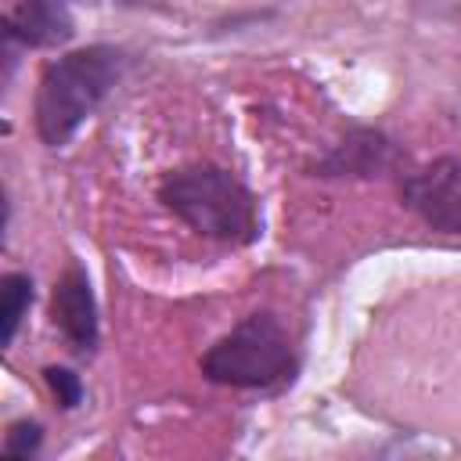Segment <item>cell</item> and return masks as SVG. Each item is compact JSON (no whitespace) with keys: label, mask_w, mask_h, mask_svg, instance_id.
<instances>
[{"label":"cell","mask_w":461,"mask_h":461,"mask_svg":"<svg viewBox=\"0 0 461 461\" xmlns=\"http://www.w3.org/2000/svg\"><path fill=\"white\" fill-rule=\"evenodd\" d=\"M400 202L425 227L461 238V158L443 155L400 173Z\"/></svg>","instance_id":"4"},{"label":"cell","mask_w":461,"mask_h":461,"mask_svg":"<svg viewBox=\"0 0 461 461\" xmlns=\"http://www.w3.org/2000/svg\"><path fill=\"white\" fill-rule=\"evenodd\" d=\"M158 202L194 234L220 245H252L263 230L252 187L216 162H191L158 180Z\"/></svg>","instance_id":"2"},{"label":"cell","mask_w":461,"mask_h":461,"mask_svg":"<svg viewBox=\"0 0 461 461\" xmlns=\"http://www.w3.org/2000/svg\"><path fill=\"white\" fill-rule=\"evenodd\" d=\"M36 299V288H32V277L25 270H11L0 277V346L7 349L29 313Z\"/></svg>","instance_id":"8"},{"label":"cell","mask_w":461,"mask_h":461,"mask_svg":"<svg viewBox=\"0 0 461 461\" xmlns=\"http://www.w3.org/2000/svg\"><path fill=\"white\" fill-rule=\"evenodd\" d=\"M50 324L61 331L65 346L76 357H90L101 342V321H97V295L90 288L86 270L72 259L54 288H50Z\"/></svg>","instance_id":"7"},{"label":"cell","mask_w":461,"mask_h":461,"mask_svg":"<svg viewBox=\"0 0 461 461\" xmlns=\"http://www.w3.org/2000/svg\"><path fill=\"white\" fill-rule=\"evenodd\" d=\"M407 166V151L385 137L375 126H349L346 137L339 144H331L317 162L306 166L310 176H385V173H400Z\"/></svg>","instance_id":"5"},{"label":"cell","mask_w":461,"mask_h":461,"mask_svg":"<svg viewBox=\"0 0 461 461\" xmlns=\"http://www.w3.org/2000/svg\"><path fill=\"white\" fill-rule=\"evenodd\" d=\"M126 54L112 43H90L50 58L32 97V126L43 148H65L79 126L108 101L122 79Z\"/></svg>","instance_id":"1"},{"label":"cell","mask_w":461,"mask_h":461,"mask_svg":"<svg viewBox=\"0 0 461 461\" xmlns=\"http://www.w3.org/2000/svg\"><path fill=\"white\" fill-rule=\"evenodd\" d=\"M43 447V425L36 418H18L4 432V457H36Z\"/></svg>","instance_id":"10"},{"label":"cell","mask_w":461,"mask_h":461,"mask_svg":"<svg viewBox=\"0 0 461 461\" xmlns=\"http://www.w3.org/2000/svg\"><path fill=\"white\" fill-rule=\"evenodd\" d=\"M72 32H76V22H72V11L65 0H11L0 14L7 72H11L18 50L61 47L72 40Z\"/></svg>","instance_id":"6"},{"label":"cell","mask_w":461,"mask_h":461,"mask_svg":"<svg viewBox=\"0 0 461 461\" xmlns=\"http://www.w3.org/2000/svg\"><path fill=\"white\" fill-rule=\"evenodd\" d=\"M43 382H47V389H50V396L58 400V407H61V411H76V407L83 403V396H86L83 378H79L72 367L47 364V367H43Z\"/></svg>","instance_id":"9"},{"label":"cell","mask_w":461,"mask_h":461,"mask_svg":"<svg viewBox=\"0 0 461 461\" xmlns=\"http://www.w3.org/2000/svg\"><path fill=\"white\" fill-rule=\"evenodd\" d=\"M198 371L227 389H281L295 378L299 353L285 321L256 310L202 353Z\"/></svg>","instance_id":"3"}]
</instances>
